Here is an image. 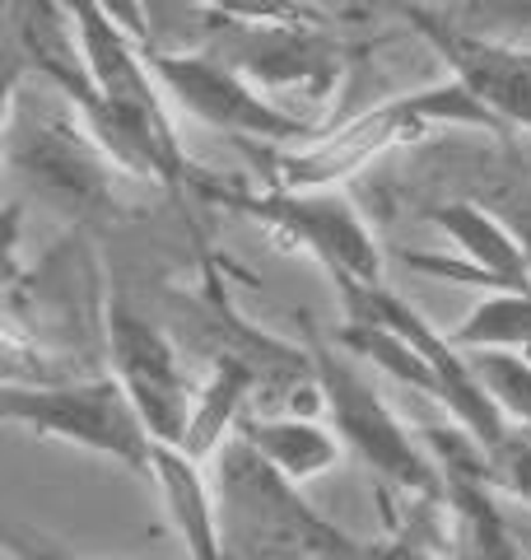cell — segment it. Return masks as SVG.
Segmentation results:
<instances>
[{"instance_id":"cell-18","label":"cell","mask_w":531,"mask_h":560,"mask_svg":"<svg viewBox=\"0 0 531 560\" xmlns=\"http://www.w3.org/2000/svg\"><path fill=\"white\" fill-rule=\"evenodd\" d=\"M205 14L238 28H261V24H312L308 0H197Z\"/></svg>"},{"instance_id":"cell-1","label":"cell","mask_w":531,"mask_h":560,"mask_svg":"<svg viewBox=\"0 0 531 560\" xmlns=\"http://www.w3.org/2000/svg\"><path fill=\"white\" fill-rule=\"evenodd\" d=\"M84 43V61L98 90V108L84 121L113 164L168 191L201 187L197 164L187 160L182 136L173 131L168 94L158 84L150 51L140 47L113 0H70Z\"/></svg>"},{"instance_id":"cell-16","label":"cell","mask_w":531,"mask_h":560,"mask_svg":"<svg viewBox=\"0 0 531 560\" xmlns=\"http://www.w3.org/2000/svg\"><path fill=\"white\" fill-rule=\"evenodd\" d=\"M471 374L508 425L531 420V355L522 350H467Z\"/></svg>"},{"instance_id":"cell-12","label":"cell","mask_w":531,"mask_h":560,"mask_svg":"<svg viewBox=\"0 0 531 560\" xmlns=\"http://www.w3.org/2000/svg\"><path fill=\"white\" fill-rule=\"evenodd\" d=\"M154 490L164 500V514L182 541L187 560H228L224 551V518L215 504V490L205 481V463L191 458L177 444L154 448Z\"/></svg>"},{"instance_id":"cell-13","label":"cell","mask_w":531,"mask_h":560,"mask_svg":"<svg viewBox=\"0 0 531 560\" xmlns=\"http://www.w3.org/2000/svg\"><path fill=\"white\" fill-rule=\"evenodd\" d=\"M234 440H243L257 458L290 486H308L341 463V434L304 411H247Z\"/></svg>"},{"instance_id":"cell-7","label":"cell","mask_w":531,"mask_h":560,"mask_svg":"<svg viewBox=\"0 0 531 560\" xmlns=\"http://www.w3.org/2000/svg\"><path fill=\"white\" fill-rule=\"evenodd\" d=\"M150 66L173 108L197 117L201 127L234 136V140H261V145H298L308 140L312 121L285 108L275 94L247 75L238 61H224L215 51H164L145 47Z\"/></svg>"},{"instance_id":"cell-8","label":"cell","mask_w":531,"mask_h":560,"mask_svg":"<svg viewBox=\"0 0 531 560\" xmlns=\"http://www.w3.org/2000/svg\"><path fill=\"white\" fill-rule=\"evenodd\" d=\"M405 20L442 57L448 75L462 80L471 98L499 121V131L531 136V51L489 38L485 28L457 20L434 0H405Z\"/></svg>"},{"instance_id":"cell-21","label":"cell","mask_w":531,"mask_h":560,"mask_svg":"<svg viewBox=\"0 0 531 560\" xmlns=\"http://www.w3.org/2000/svg\"><path fill=\"white\" fill-rule=\"evenodd\" d=\"M354 560H448L438 556L429 541H415V537H392V541H374V547H359Z\"/></svg>"},{"instance_id":"cell-19","label":"cell","mask_w":531,"mask_h":560,"mask_svg":"<svg viewBox=\"0 0 531 560\" xmlns=\"http://www.w3.org/2000/svg\"><path fill=\"white\" fill-rule=\"evenodd\" d=\"M448 10L485 33L489 28H531V0H457Z\"/></svg>"},{"instance_id":"cell-14","label":"cell","mask_w":531,"mask_h":560,"mask_svg":"<svg viewBox=\"0 0 531 560\" xmlns=\"http://www.w3.org/2000/svg\"><path fill=\"white\" fill-rule=\"evenodd\" d=\"M442 471H448V500L442 504L452 510L462 560H527L512 523L504 518L499 504H494V490L485 486L481 471H475V458H471V467H442Z\"/></svg>"},{"instance_id":"cell-2","label":"cell","mask_w":531,"mask_h":560,"mask_svg":"<svg viewBox=\"0 0 531 560\" xmlns=\"http://www.w3.org/2000/svg\"><path fill=\"white\" fill-rule=\"evenodd\" d=\"M335 294H341V308L350 318L335 331V346L368 360L378 374L401 383V388L438 401L471 444L489 448L504 440L508 420L475 383L467 350L452 341V331L434 327L387 280H378V285H341Z\"/></svg>"},{"instance_id":"cell-23","label":"cell","mask_w":531,"mask_h":560,"mask_svg":"<svg viewBox=\"0 0 531 560\" xmlns=\"http://www.w3.org/2000/svg\"><path fill=\"white\" fill-rule=\"evenodd\" d=\"M434 5H457V0H434Z\"/></svg>"},{"instance_id":"cell-22","label":"cell","mask_w":531,"mask_h":560,"mask_svg":"<svg viewBox=\"0 0 531 560\" xmlns=\"http://www.w3.org/2000/svg\"><path fill=\"white\" fill-rule=\"evenodd\" d=\"M10 560H94V556H75V551L38 547V541H28V537H10Z\"/></svg>"},{"instance_id":"cell-9","label":"cell","mask_w":531,"mask_h":560,"mask_svg":"<svg viewBox=\"0 0 531 560\" xmlns=\"http://www.w3.org/2000/svg\"><path fill=\"white\" fill-rule=\"evenodd\" d=\"M103 337H108L113 374L121 378V388L131 393L140 416H145V425L154 430V440L182 444L191 411H197L201 383H191L177 341L121 300H108V308H103Z\"/></svg>"},{"instance_id":"cell-3","label":"cell","mask_w":531,"mask_h":560,"mask_svg":"<svg viewBox=\"0 0 531 560\" xmlns=\"http://www.w3.org/2000/svg\"><path fill=\"white\" fill-rule=\"evenodd\" d=\"M442 131H499L462 80H438L415 94H392L374 108L354 113L331 131H317L298 145L271 150V178L280 187H345L354 173L387 160L405 145L434 140Z\"/></svg>"},{"instance_id":"cell-11","label":"cell","mask_w":531,"mask_h":560,"mask_svg":"<svg viewBox=\"0 0 531 560\" xmlns=\"http://www.w3.org/2000/svg\"><path fill=\"white\" fill-rule=\"evenodd\" d=\"M429 224L457 248V257H429L411 253L415 271H429L438 280H457V285H481V290H531V261L522 253L518 234L494 206L475 201H442L429 206Z\"/></svg>"},{"instance_id":"cell-10","label":"cell","mask_w":531,"mask_h":560,"mask_svg":"<svg viewBox=\"0 0 531 560\" xmlns=\"http://www.w3.org/2000/svg\"><path fill=\"white\" fill-rule=\"evenodd\" d=\"M33 80L61 94L84 121L98 108V90L84 61L80 24L70 0H5V84L10 94Z\"/></svg>"},{"instance_id":"cell-20","label":"cell","mask_w":531,"mask_h":560,"mask_svg":"<svg viewBox=\"0 0 531 560\" xmlns=\"http://www.w3.org/2000/svg\"><path fill=\"white\" fill-rule=\"evenodd\" d=\"M494 210L508 220V230L518 234V243H522V253H527V261H531V187H508V191H499L494 197Z\"/></svg>"},{"instance_id":"cell-4","label":"cell","mask_w":531,"mask_h":560,"mask_svg":"<svg viewBox=\"0 0 531 560\" xmlns=\"http://www.w3.org/2000/svg\"><path fill=\"white\" fill-rule=\"evenodd\" d=\"M0 411L33 440L94 453V458H108L145 481L154 477L158 440L113 370L75 383H10L0 393Z\"/></svg>"},{"instance_id":"cell-6","label":"cell","mask_w":531,"mask_h":560,"mask_svg":"<svg viewBox=\"0 0 531 560\" xmlns=\"http://www.w3.org/2000/svg\"><path fill=\"white\" fill-rule=\"evenodd\" d=\"M317 383H322V411L331 416V430L341 434V444L374 467L387 486L405 490L420 500H448V471H442L420 440L405 430V420L387 407L378 383L368 378L354 355L341 350H317Z\"/></svg>"},{"instance_id":"cell-5","label":"cell","mask_w":531,"mask_h":560,"mask_svg":"<svg viewBox=\"0 0 531 560\" xmlns=\"http://www.w3.org/2000/svg\"><path fill=\"white\" fill-rule=\"evenodd\" d=\"M205 187V183H201ZM220 206H228L261 234H271L285 248H298L331 276V285H378L382 248L374 224L359 215V206L345 197V187H205Z\"/></svg>"},{"instance_id":"cell-15","label":"cell","mask_w":531,"mask_h":560,"mask_svg":"<svg viewBox=\"0 0 531 560\" xmlns=\"http://www.w3.org/2000/svg\"><path fill=\"white\" fill-rule=\"evenodd\" d=\"M462 350H522L531 355V290H485L462 323L452 327Z\"/></svg>"},{"instance_id":"cell-17","label":"cell","mask_w":531,"mask_h":560,"mask_svg":"<svg viewBox=\"0 0 531 560\" xmlns=\"http://www.w3.org/2000/svg\"><path fill=\"white\" fill-rule=\"evenodd\" d=\"M475 471L485 486L504 500H518L531 510V420L527 425H508L499 444L475 453Z\"/></svg>"}]
</instances>
